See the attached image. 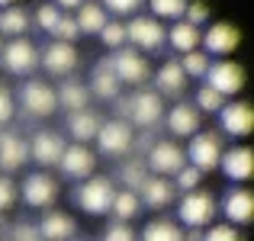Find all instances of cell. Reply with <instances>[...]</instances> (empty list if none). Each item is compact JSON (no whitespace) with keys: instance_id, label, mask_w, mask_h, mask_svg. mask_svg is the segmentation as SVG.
<instances>
[{"instance_id":"6da1fadb","label":"cell","mask_w":254,"mask_h":241,"mask_svg":"<svg viewBox=\"0 0 254 241\" xmlns=\"http://www.w3.org/2000/svg\"><path fill=\"white\" fill-rule=\"evenodd\" d=\"M116 119H126L129 125H138V129H151L164 113V97L158 90H135L132 97L116 100Z\"/></svg>"},{"instance_id":"7a4b0ae2","label":"cell","mask_w":254,"mask_h":241,"mask_svg":"<svg viewBox=\"0 0 254 241\" xmlns=\"http://www.w3.org/2000/svg\"><path fill=\"white\" fill-rule=\"evenodd\" d=\"M16 106L32 119H45L58 110V93L49 80H39V77H29L19 84V93H16Z\"/></svg>"},{"instance_id":"3957f363","label":"cell","mask_w":254,"mask_h":241,"mask_svg":"<svg viewBox=\"0 0 254 241\" xmlns=\"http://www.w3.org/2000/svg\"><path fill=\"white\" fill-rule=\"evenodd\" d=\"M113 199H116V183L110 177H103V174H93V177L81 180V186L74 190V203L87 216H106L113 209Z\"/></svg>"},{"instance_id":"277c9868","label":"cell","mask_w":254,"mask_h":241,"mask_svg":"<svg viewBox=\"0 0 254 241\" xmlns=\"http://www.w3.org/2000/svg\"><path fill=\"white\" fill-rule=\"evenodd\" d=\"M219 212V203L212 193L206 190H193V193H184V199L177 203V219L180 225H187L190 232H203L212 225V219H216Z\"/></svg>"},{"instance_id":"5b68a950","label":"cell","mask_w":254,"mask_h":241,"mask_svg":"<svg viewBox=\"0 0 254 241\" xmlns=\"http://www.w3.org/2000/svg\"><path fill=\"white\" fill-rule=\"evenodd\" d=\"M6 74L13 77H29L32 71L42 64V49H39L32 39H10L3 45V55H0Z\"/></svg>"},{"instance_id":"8992f818","label":"cell","mask_w":254,"mask_h":241,"mask_svg":"<svg viewBox=\"0 0 254 241\" xmlns=\"http://www.w3.org/2000/svg\"><path fill=\"white\" fill-rule=\"evenodd\" d=\"M135 148V132L126 119H106L97 132V155L103 158H126Z\"/></svg>"},{"instance_id":"52a82bcc","label":"cell","mask_w":254,"mask_h":241,"mask_svg":"<svg viewBox=\"0 0 254 241\" xmlns=\"http://www.w3.org/2000/svg\"><path fill=\"white\" fill-rule=\"evenodd\" d=\"M19 199H23L29 209H45L49 212L58 199V180L49 171H32L26 174V180L19 183Z\"/></svg>"},{"instance_id":"ba28073f","label":"cell","mask_w":254,"mask_h":241,"mask_svg":"<svg viewBox=\"0 0 254 241\" xmlns=\"http://www.w3.org/2000/svg\"><path fill=\"white\" fill-rule=\"evenodd\" d=\"M145 164L155 177H174L187 164V151L171 138H161V142H151V148L145 151Z\"/></svg>"},{"instance_id":"9c48e42d","label":"cell","mask_w":254,"mask_h":241,"mask_svg":"<svg viewBox=\"0 0 254 241\" xmlns=\"http://www.w3.org/2000/svg\"><path fill=\"white\" fill-rule=\"evenodd\" d=\"M222 138L219 132H196L187 145V164H193L196 171H216L219 161H222Z\"/></svg>"},{"instance_id":"30bf717a","label":"cell","mask_w":254,"mask_h":241,"mask_svg":"<svg viewBox=\"0 0 254 241\" xmlns=\"http://www.w3.org/2000/svg\"><path fill=\"white\" fill-rule=\"evenodd\" d=\"M126 36L135 45V52H158L168 42V29L161 26V19L155 16H132L126 23Z\"/></svg>"},{"instance_id":"8fae6325","label":"cell","mask_w":254,"mask_h":241,"mask_svg":"<svg viewBox=\"0 0 254 241\" xmlns=\"http://www.w3.org/2000/svg\"><path fill=\"white\" fill-rule=\"evenodd\" d=\"M113 61V71H116L119 84H129V87H145L151 77V68H148V58L135 49H119L116 55H110Z\"/></svg>"},{"instance_id":"7c38bea8","label":"cell","mask_w":254,"mask_h":241,"mask_svg":"<svg viewBox=\"0 0 254 241\" xmlns=\"http://www.w3.org/2000/svg\"><path fill=\"white\" fill-rule=\"evenodd\" d=\"M206 87H212L222 97H235V93L245 90V68L229 58H219V61L209 64V74H206Z\"/></svg>"},{"instance_id":"4fadbf2b","label":"cell","mask_w":254,"mask_h":241,"mask_svg":"<svg viewBox=\"0 0 254 241\" xmlns=\"http://www.w3.org/2000/svg\"><path fill=\"white\" fill-rule=\"evenodd\" d=\"M219 129L232 138H248L254 132V106L245 100H232L219 110Z\"/></svg>"},{"instance_id":"5bb4252c","label":"cell","mask_w":254,"mask_h":241,"mask_svg":"<svg viewBox=\"0 0 254 241\" xmlns=\"http://www.w3.org/2000/svg\"><path fill=\"white\" fill-rule=\"evenodd\" d=\"M77 61H81V55H77L74 42H55V39H52V42L42 49V68L49 71L52 77H64L68 80L71 74H74Z\"/></svg>"},{"instance_id":"9a60e30c","label":"cell","mask_w":254,"mask_h":241,"mask_svg":"<svg viewBox=\"0 0 254 241\" xmlns=\"http://www.w3.org/2000/svg\"><path fill=\"white\" fill-rule=\"evenodd\" d=\"M93 167H97V151H93L90 145H77V142H71L68 148H64L62 161H58V171L71 180L93 177Z\"/></svg>"},{"instance_id":"2e32d148","label":"cell","mask_w":254,"mask_h":241,"mask_svg":"<svg viewBox=\"0 0 254 241\" xmlns=\"http://www.w3.org/2000/svg\"><path fill=\"white\" fill-rule=\"evenodd\" d=\"M164 122H168V132L177 138H193L196 132H203V113L196 110V103H187V100H180V103H174L168 110V116H164Z\"/></svg>"},{"instance_id":"e0dca14e","label":"cell","mask_w":254,"mask_h":241,"mask_svg":"<svg viewBox=\"0 0 254 241\" xmlns=\"http://www.w3.org/2000/svg\"><path fill=\"white\" fill-rule=\"evenodd\" d=\"M222 216H225V222L229 225H248L254 222V193L248 190V186H232L229 193L222 196Z\"/></svg>"},{"instance_id":"ac0fdd59","label":"cell","mask_w":254,"mask_h":241,"mask_svg":"<svg viewBox=\"0 0 254 241\" xmlns=\"http://www.w3.org/2000/svg\"><path fill=\"white\" fill-rule=\"evenodd\" d=\"M219 167H222V174L232 180V183H248V180L254 177V148H248V145L225 148Z\"/></svg>"},{"instance_id":"d6986e66","label":"cell","mask_w":254,"mask_h":241,"mask_svg":"<svg viewBox=\"0 0 254 241\" xmlns=\"http://www.w3.org/2000/svg\"><path fill=\"white\" fill-rule=\"evenodd\" d=\"M64 148H68V145H64V138L58 135V132L42 129V132H36V135H32V142H29V158L45 171V167H55L58 161H62Z\"/></svg>"},{"instance_id":"ffe728a7","label":"cell","mask_w":254,"mask_h":241,"mask_svg":"<svg viewBox=\"0 0 254 241\" xmlns=\"http://www.w3.org/2000/svg\"><path fill=\"white\" fill-rule=\"evenodd\" d=\"M29 158V142L13 129H0V174H13Z\"/></svg>"},{"instance_id":"44dd1931","label":"cell","mask_w":254,"mask_h":241,"mask_svg":"<svg viewBox=\"0 0 254 241\" xmlns=\"http://www.w3.org/2000/svg\"><path fill=\"white\" fill-rule=\"evenodd\" d=\"M238 42H242V36H238V29L232 23H212L203 32V52L206 55H219V58L232 55L238 49Z\"/></svg>"},{"instance_id":"7402d4cb","label":"cell","mask_w":254,"mask_h":241,"mask_svg":"<svg viewBox=\"0 0 254 241\" xmlns=\"http://www.w3.org/2000/svg\"><path fill=\"white\" fill-rule=\"evenodd\" d=\"M39 232H42L45 241H74L77 222H74V216H68L62 209H49L39 219Z\"/></svg>"},{"instance_id":"603a6c76","label":"cell","mask_w":254,"mask_h":241,"mask_svg":"<svg viewBox=\"0 0 254 241\" xmlns=\"http://www.w3.org/2000/svg\"><path fill=\"white\" fill-rule=\"evenodd\" d=\"M100 125H103V119H100V113H93V110L68 113V119H64V129H68V135L74 138L77 145H90V142H97Z\"/></svg>"},{"instance_id":"cb8c5ba5","label":"cell","mask_w":254,"mask_h":241,"mask_svg":"<svg viewBox=\"0 0 254 241\" xmlns=\"http://www.w3.org/2000/svg\"><path fill=\"white\" fill-rule=\"evenodd\" d=\"M119 87L123 84H119L116 71H113V61L110 58H100L90 71V93L100 100H119Z\"/></svg>"},{"instance_id":"d4e9b609","label":"cell","mask_w":254,"mask_h":241,"mask_svg":"<svg viewBox=\"0 0 254 241\" xmlns=\"http://www.w3.org/2000/svg\"><path fill=\"white\" fill-rule=\"evenodd\" d=\"M138 199H142V206H148V209H164V206L174 203V183L168 177H155V174H151L142 183V190H138Z\"/></svg>"},{"instance_id":"484cf974","label":"cell","mask_w":254,"mask_h":241,"mask_svg":"<svg viewBox=\"0 0 254 241\" xmlns=\"http://www.w3.org/2000/svg\"><path fill=\"white\" fill-rule=\"evenodd\" d=\"M58 106L68 113H81V110H90V87L81 84L77 77H68L62 80V87H58Z\"/></svg>"},{"instance_id":"4316f807","label":"cell","mask_w":254,"mask_h":241,"mask_svg":"<svg viewBox=\"0 0 254 241\" xmlns=\"http://www.w3.org/2000/svg\"><path fill=\"white\" fill-rule=\"evenodd\" d=\"M187 80L190 77L184 74L180 61H164L155 74V90L161 93V97H180V93L187 90Z\"/></svg>"},{"instance_id":"83f0119b","label":"cell","mask_w":254,"mask_h":241,"mask_svg":"<svg viewBox=\"0 0 254 241\" xmlns=\"http://www.w3.org/2000/svg\"><path fill=\"white\" fill-rule=\"evenodd\" d=\"M168 42H171L174 52L190 55V52H196L199 45H203V32H199L196 26H190L187 19H177V23L168 29Z\"/></svg>"},{"instance_id":"f1b7e54d","label":"cell","mask_w":254,"mask_h":241,"mask_svg":"<svg viewBox=\"0 0 254 241\" xmlns=\"http://www.w3.org/2000/svg\"><path fill=\"white\" fill-rule=\"evenodd\" d=\"M29 10L26 6H6V10H0V36L6 39H26V32H29Z\"/></svg>"},{"instance_id":"f546056e","label":"cell","mask_w":254,"mask_h":241,"mask_svg":"<svg viewBox=\"0 0 254 241\" xmlns=\"http://www.w3.org/2000/svg\"><path fill=\"white\" fill-rule=\"evenodd\" d=\"M74 23H77V29H81V36H93V32L100 36L110 19H106V10L100 3H90V0H87L81 10L74 13Z\"/></svg>"},{"instance_id":"4dcf8cb0","label":"cell","mask_w":254,"mask_h":241,"mask_svg":"<svg viewBox=\"0 0 254 241\" xmlns=\"http://www.w3.org/2000/svg\"><path fill=\"white\" fill-rule=\"evenodd\" d=\"M138 238L142 241H187V232L171 219H151V222H145Z\"/></svg>"},{"instance_id":"1f68e13d","label":"cell","mask_w":254,"mask_h":241,"mask_svg":"<svg viewBox=\"0 0 254 241\" xmlns=\"http://www.w3.org/2000/svg\"><path fill=\"white\" fill-rule=\"evenodd\" d=\"M151 177L148 164H145V158H126V164L119 167V180L126 183V190H142V183Z\"/></svg>"},{"instance_id":"d6a6232c","label":"cell","mask_w":254,"mask_h":241,"mask_svg":"<svg viewBox=\"0 0 254 241\" xmlns=\"http://www.w3.org/2000/svg\"><path fill=\"white\" fill-rule=\"evenodd\" d=\"M110 212L116 216V222H132L142 212V199H138L135 190H116V199H113Z\"/></svg>"},{"instance_id":"836d02e7","label":"cell","mask_w":254,"mask_h":241,"mask_svg":"<svg viewBox=\"0 0 254 241\" xmlns=\"http://www.w3.org/2000/svg\"><path fill=\"white\" fill-rule=\"evenodd\" d=\"M187 3H190V0H148L151 16H155V19H174V23L184 19Z\"/></svg>"},{"instance_id":"e575fe53","label":"cell","mask_w":254,"mask_h":241,"mask_svg":"<svg viewBox=\"0 0 254 241\" xmlns=\"http://www.w3.org/2000/svg\"><path fill=\"white\" fill-rule=\"evenodd\" d=\"M209 64H212L209 55H206V52H199V49L180 58V68H184V74H187V77H196V80H199V77L206 80V74H209Z\"/></svg>"},{"instance_id":"d590c367","label":"cell","mask_w":254,"mask_h":241,"mask_svg":"<svg viewBox=\"0 0 254 241\" xmlns=\"http://www.w3.org/2000/svg\"><path fill=\"white\" fill-rule=\"evenodd\" d=\"M100 39H103V45H106V49H113V52L126 49V42H129V36H126V23L110 19V23L103 26V32H100Z\"/></svg>"},{"instance_id":"8d00e7d4","label":"cell","mask_w":254,"mask_h":241,"mask_svg":"<svg viewBox=\"0 0 254 241\" xmlns=\"http://www.w3.org/2000/svg\"><path fill=\"white\" fill-rule=\"evenodd\" d=\"M62 16H64V13L58 10L55 3H42V6L36 10V16H32V19H36V26H39L42 32H49V36H52V32L58 29V23H62Z\"/></svg>"},{"instance_id":"74e56055","label":"cell","mask_w":254,"mask_h":241,"mask_svg":"<svg viewBox=\"0 0 254 241\" xmlns=\"http://www.w3.org/2000/svg\"><path fill=\"white\" fill-rule=\"evenodd\" d=\"M199 241H245V235H242V229H235V225H229V222H216L203 232Z\"/></svg>"},{"instance_id":"f35d334b","label":"cell","mask_w":254,"mask_h":241,"mask_svg":"<svg viewBox=\"0 0 254 241\" xmlns=\"http://www.w3.org/2000/svg\"><path fill=\"white\" fill-rule=\"evenodd\" d=\"M199 183H203V171H196L193 164H184L177 174H174V186H180L184 193L199 190Z\"/></svg>"},{"instance_id":"ab89813d","label":"cell","mask_w":254,"mask_h":241,"mask_svg":"<svg viewBox=\"0 0 254 241\" xmlns=\"http://www.w3.org/2000/svg\"><path fill=\"white\" fill-rule=\"evenodd\" d=\"M222 106H225V97H222V93H216L212 87L203 84V87L196 90V110H199V113H219Z\"/></svg>"},{"instance_id":"60d3db41","label":"cell","mask_w":254,"mask_h":241,"mask_svg":"<svg viewBox=\"0 0 254 241\" xmlns=\"http://www.w3.org/2000/svg\"><path fill=\"white\" fill-rule=\"evenodd\" d=\"M19 199V186L10 174H0V212L13 209V203Z\"/></svg>"},{"instance_id":"b9f144b4","label":"cell","mask_w":254,"mask_h":241,"mask_svg":"<svg viewBox=\"0 0 254 241\" xmlns=\"http://www.w3.org/2000/svg\"><path fill=\"white\" fill-rule=\"evenodd\" d=\"M138 235L132 232L129 222H110L103 229V235H100V241H135Z\"/></svg>"},{"instance_id":"7bdbcfd3","label":"cell","mask_w":254,"mask_h":241,"mask_svg":"<svg viewBox=\"0 0 254 241\" xmlns=\"http://www.w3.org/2000/svg\"><path fill=\"white\" fill-rule=\"evenodd\" d=\"M142 3L145 0H100V6L106 13H113V16H132Z\"/></svg>"},{"instance_id":"ee69618b","label":"cell","mask_w":254,"mask_h":241,"mask_svg":"<svg viewBox=\"0 0 254 241\" xmlns=\"http://www.w3.org/2000/svg\"><path fill=\"white\" fill-rule=\"evenodd\" d=\"M77 36H81V29H77L74 16H71V13H64L62 23H58V29L52 32V39H55V42H74Z\"/></svg>"},{"instance_id":"f6af8a7d","label":"cell","mask_w":254,"mask_h":241,"mask_svg":"<svg viewBox=\"0 0 254 241\" xmlns=\"http://www.w3.org/2000/svg\"><path fill=\"white\" fill-rule=\"evenodd\" d=\"M13 116H16V97L10 93V87L0 84V125L13 122Z\"/></svg>"},{"instance_id":"bcb514c9","label":"cell","mask_w":254,"mask_h":241,"mask_svg":"<svg viewBox=\"0 0 254 241\" xmlns=\"http://www.w3.org/2000/svg\"><path fill=\"white\" fill-rule=\"evenodd\" d=\"M10 241H45L39 225H29V222H16L10 229Z\"/></svg>"},{"instance_id":"7dc6e473","label":"cell","mask_w":254,"mask_h":241,"mask_svg":"<svg viewBox=\"0 0 254 241\" xmlns=\"http://www.w3.org/2000/svg\"><path fill=\"white\" fill-rule=\"evenodd\" d=\"M184 19L190 26H203V23H209V6L206 3H199V0H193V3H187V13H184Z\"/></svg>"},{"instance_id":"c3c4849f","label":"cell","mask_w":254,"mask_h":241,"mask_svg":"<svg viewBox=\"0 0 254 241\" xmlns=\"http://www.w3.org/2000/svg\"><path fill=\"white\" fill-rule=\"evenodd\" d=\"M49 3H55V6H58L62 13H71V10L77 13V10H81V6L87 3V0H49Z\"/></svg>"},{"instance_id":"681fc988","label":"cell","mask_w":254,"mask_h":241,"mask_svg":"<svg viewBox=\"0 0 254 241\" xmlns=\"http://www.w3.org/2000/svg\"><path fill=\"white\" fill-rule=\"evenodd\" d=\"M6 6H16V0H0V10H6Z\"/></svg>"},{"instance_id":"f907efd6","label":"cell","mask_w":254,"mask_h":241,"mask_svg":"<svg viewBox=\"0 0 254 241\" xmlns=\"http://www.w3.org/2000/svg\"><path fill=\"white\" fill-rule=\"evenodd\" d=\"M0 55H3V36H0Z\"/></svg>"}]
</instances>
